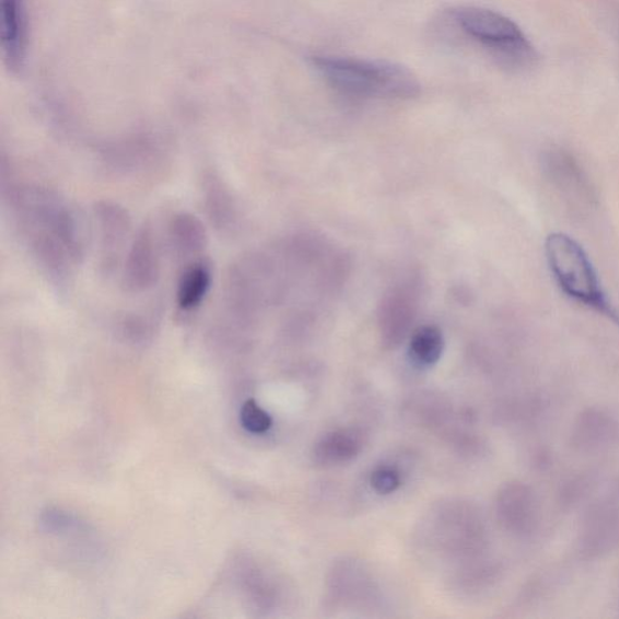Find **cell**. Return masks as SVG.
<instances>
[{"instance_id":"1","label":"cell","mask_w":619,"mask_h":619,"mask_svg":"<svg viewBox=\"0 0 619 619\" xmlns=\"http://www.w3.org/2000/svg\"><path fill=\"white\" fill-rule=\"evenodd\" d=\"M308 61L325 83L349 102L406 100L420 94L418 78L394 62L330 55H314Z\"/></svg>"},{"instance_id":"2","label":"cell","mask_w":619,"mask_h":619,"mask_svg":"<svg viewBox=\"0 0 619 619\" xmlns=\"http://www.w3.org/2000/svg\"><path fill=\"white\" fill-rule=\"evenodd\" d=\"M444 22L462 38L483 49L504 70L524 71L536 62V51L518 25L494 10L456 7L446 11Z\"/></svg>"},{"instance_id":"3","label":"cell","mask_w":619,"mask_h":619,"mask_svg":"<svg viewBox=\"0 0 619 619\" xmlns=\"http://www.w3.org/2000/svg\"><path fill=\"white\" fill-rule=\"evenodd\" d=\"M546 258L561 292L619 324L617 308L607 297L591 258L577 241L563 233L550 234L546 240Z\"/></svg>"},{"instance_id":"4","label":"cell","mask_w":619,"mask_h":619,"mask_svg":"<svg viewBox=\"0 0 619 619\" xmlns=\"http://www.w3.org/2000/svg\"><path fill=\"white\" fill-rule=\"evenodd\" d=\"M497 512L504 529L514 534L530 532L535 521L533 491L519 481L504 486L498 497Z\"/></svg>"},{"instance_id":"5","label":"cell","mask_w":619,"mask_h":619,"mask_svg":"<svg viewBox=\"0 0 619 619\" xmlns=\"http://www.w3.org/2000/svg\"><path fill=\"white\" fill-rule=\"evenodd\" d=\"M159 277V259L154 238L149 231L135 238L128 260L125 264V283L131 291L141 292L151 289Z\"/></svg>"},{"instance_id":"6","label":"cell","mask_w":619,"mask_h":619,"mask_svg":"<svg viewBox=\"0 0 619 619\" xmlns=\"http://www.w3.org/2000/svg\"><path fill=\"white\" fill-rule=\"evenodd\" d=\"M617 427L616 421L603 410L583 411L572 431V445L580 452L599 451L616 439Z\"/></svg>"},{"instance_id":"7","label":"cell","mask_w":619,"mask_h":619,"mask_svg":"<svg viewBox=\"0 0 619 619\" xmlns=\"http://www.w3.org/2000/svg\"><path fill=\"white\" fill-rule=\"evenodd\" d=\"M363 448L362 433L341 429L325 435L315 446V460L319 465H341L357 457Z\"/></svg>"},{"instance_id":"8","label":"cell","mask_w":619,"mask_h":619,"mask_svg":"<svg viewBox=\"0 0 619 619\" xmlns=\"http://www.w3.org/2000/svg\"><path fill=\"white\" fill-rule=\"evenodd\" d=\"M212 283V273L209 266L203 261L192 262L185 272L182 273L177 303L183 312H191L197 308L208 295Z\"/></svg>"},{"instance_id":"9","label":"cell","mask_w":619,"mask_h":619,"mask_svg":"<svg viewBox=\"0 0 619 619\" xmlns=\"http://www.w3.org/2000/svg\"><path fill=\"white\" fill-rule=\"evenodd\" d=\"M3 45L11 66H17L25 50V17L20 0H2Z\"/></svg>"},{"instance_id":"10","label":"cell","mask_w":619,"mask_h":619,"mask_svg":"<svg viewBox=\"0 0 619 619\" xmlns=\"http://www.w3.org/2000/svg\"><path fill=\"white\" fill-rule=\"evenodd\" d=\"M170 238L176 254L187 257L205 248L208 235L197 217L179 214L171 223Z\"/></svg>"},{"instance_id":"11","label":"cell","mask_w":619,"mask_h":619,"mask_svg":"<svg viewBox=\"0 0 619 619\" xmlns=\"http://www.w3.org/2000/svg\"><path fill=\"white\" fill-rule=\"evenodd\" d=\"M619 540V513L602 509L591 515L583 542L588 552L600 553Z\"/></svg>"},{"instance_id":"12","label":"cell","mask_w":619,"mask_h":619,"mask_svg":"<svg viewBox=\"0 0 619 619\" xmlns=\"http://www.w3.org/2000/svg\"><path fill=\"white\" fill-rule=\"evenodd\" d=\"M96 217L100 223L105 248L118 247L130 229V218L119 206L103 202L97 206Z\"/></svg>"},{"instance_id":"13","label":"cell","mask_w":619,"mask_h":619,"mask_svg":"<svg viewBox=\"0 0 619 619\" xmlns=\"http://www.w3.org/2000/svg\"><path fill=\"white\" fill-rule=\"evenodd\" d=\"M444 350L442 331L435 327H422L411 337L409 353L412 362L421 366L437 363Z\"/></svg>"},{"instance_id":"14","label":"cell","mask_w":619,"mask_h":619,"mask_svg":"<svg viewBox=\"0 0 619 619\" xmlns=\"http://www.w3.org/2000/svg\"><path fill=\"white\" fill-rule=\"evenodd\" d=\"M241 425L250 433H266L272 427V419L266 410H264L255 399H248L241 408L240 412Z\"/></svg>"},{"instance_id":"15","label":"cell","mask_w":619,"mask_h":619,"mask_svg":"<svg viewBox=\"0 0 619 619\" xmlns=\"http://www.w3.org/2000/svg\"><path fill=\"white\" fill-rule=\"evenodd\" d=\"M402 484V479L396 468L389 466L377 467L371 476V486L376 494L389 495Z\"/></svg>"}]
</instances>
